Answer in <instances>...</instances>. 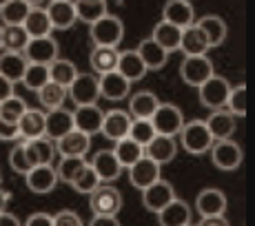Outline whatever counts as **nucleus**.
<instances>
[{
    "label": "nucleus",
    "instance_id": "nucleus-55",
    "mask_svg": "<svg viewBox=\"0 0 255 226\" xmlns=\"http://www.w3.org/2000/svg\"><path fill=\"white\" fill-rule=\"evenodd\" d=\"M0 226H22V224H20V220H18L13 213L2 211V213H0Z\"/></svg>",
    "mask_w": 255,
    "mask_h": 226
},
{
    "label": "nucleus",
    "instance_id": "nucleus-24",
    "mask_svg": "<svg viewBox=\"0 0 255 226\" xmlns=\"http://www.w3.org/2000/svg\"><path fill=\"white\" fill-rule=\"evenodd\" d=\"M45 124H47L45 111L29 109L27 107V111L18 120V131H20L22 140H38V137H45Z\"/></svg>",
    "mask_w": 255,
    "mask_h": 226
},
{
    "label": "nucleus",
    "instance_id": "nucleus-17",
    "mask_svg": "<svg viewBox=\"0 0 255 226\" xmlns=\"http://www.w3.org/2000/svg\"><path fill=\"white\" fill-rule=\"evenodd\" d=\"M47 16H49V22H51L53 29H71L76 24V4L73 0H51V2L45 7Z\"/></svg>",
    "mask_w": 255,
    "mask_h": 226
},
{
    "label": "nucleus",
    "instance_id": "nucleus-46",
    "mask_svg": "<svg viewBox=\"0 0 255 226\" xmlns=\"http://www.w3.org/2000/svg\"><path fill=\"white\" fill-rule=\"evenodd\" d=\"M87 164L85 158H60L56 166V175L58 182H65V184H71V180L78 175V171Z\"/></svg>",
    "mask_w": 255,
    "mask_h": 226
},
{
    "label": "nucleus",
    "instance_id": "nucleus-3",
    "mask_svg": "<svg viewBox=\"0 0 255 226\" xmlns=\"http://www.w3.org/2000/svg\"><path fill=\"white\" fill-rule=\"evenodd\" d=\"M151 124H153V129L158 135L175 137L184 124L182 109L171 105V102H160V107L155 109L153 115H151Z\"/></svg>",
    "mask_w": 255,
    "mask_h": 226
},
{
    "label": "nucleus",
    "instance_id": "nucleus-61",
    "mask_svg": "<svg viewBox=\"0 0 255 226\" xmlns=\"http://www.w3.org/2000/svg\"><path fill=\"white\" fill-rule=\"evenodd\" d=\"M189 226H191V224H189Z\"/></svg>",
    "mask_w": 255,
    "mask_h": 226
},
{
    "label": "nucleus",
    "instance_id": "nucleus-9",
    "mask_svg": "<svg viewBox=\"0 0 255 226\" xmlns=\"http://www.w3.org/2000/svg\"><path fill=\"white\" fill-rule=\"evenodd\" d=\"M22 56L27 58L29 65H45L49 67L58 58V40L51 36L42 38H29L27 47L22 49Z\"/></svg>",
    "mask_w": 255,
    "mask_h": 226
},
{
    "label": "nucleus",
    "instance_id": "nucleus-2",
    "mask_svg": "<svg viewBox=\"0 0 255 226\" xmlns=\"http://www.w3.org/2000/svg\"><path fill=\"white\" fill-rule=\"evenodd\" d=\"M89 36L96 47H118L125 36V24L118 16H102L100 20L89 24Z\"/></svg>",
    "mask_w": 255,
    "mask_h": 226
},
{
    "label": "nucleus",
    "instance_id": "nucleus-11",
    "mask_svg": "<svg viewBox=\"0 0 255 226\" xmlns=\"http://www.w3.org/2000/svg\"><path fill=\"white\" fill-rule=\"evenodd\" d=\"M173 198H175L173 186H171V182H166L162 178L158 182H153V184H149L146 189H142V204H144V209L151 211V213L162 211Z\"/></svg>",
    "mask_w": 255,
    "mask_h": 226
},
{
    "label": "nucleus",
    "instance_id": "nucleus-10",
    "mask_svg": "<svg viewBox=\"0 0 255 226\" xmlns=\"http://www.w3.org/2000/svg\"><path fill=\"white\" fill-rule=\"evenodd\" d=\"M53 144H56V153H60V158H85L91 149V135L73 129Z\"/></svg>",
    "mask_w": 255,
    "mask_h": 226
},
{
    "label": "nucleus",
    "instance_id": "nucleus-44",
    "mask_svg": "<svg viewBox=\"0 0 255 226\" xmlns=\"http://www.w3.org/2000/svg\"><path fill=\"white\" fill-rule=\"evenodd\" d=\"M22 85L29 91H38L49 82V69L45 65H27V71L22 76Z\"/></svg>",
    "mask_w": 255,
    "mask_h": 226
},
{
    "label": "nucleus",
    "instance_id": "nucleus-49",
    "mask_svg": "<svg viewBox=\"0 0 255 226\" xmlns=\"http://www.w3.org/2000/svg\"><path fill=\"white\" fill-rule=\"evenodd\" d=\"M53 226H85L82 224V218L76 213V211H58L56 215H53Z\"/></svg>",
    "mask_w": 255,
    "mask_h": 226
},
{
    "label": "nucleus",
    "instance_id": "nucleus-16",
    "mask_svg": "<svg viewBox=\"0 0 255 226\" xmlns=\"http://www.w3.org/2000/svg\"><path fill=\"white\" fill-rule=\"evenodd\" d=\"M24 158L29 166H40V164H51L56 158V144L49 137H38V140H24Z\"/></svg>",
    "mask_w": 255,
    "mask_h": 226
},
{
    "label": "nucleus",
    "instance_id": "nucleus-43",
    "mask_svg": "<svg viewBox=\"0 0 255 226\" xmlns=\"http://www.w3.org/2000/svg\"><path fill=\"white\" fill-rule=\"evenodd\" d=\"M24 111H27V102L18 96H9L7 100L0 102V120H4V122L18 124V120L22 117Z\"/></svg>",
    "mask_w": 255,
    "mask_h": 226
},
{
    "label": "nucleus",
    "instance_id": "nucleus-47",
    "mask_svg": "<svg viewBox=\"0 0 255 226\" xmlns=\"http://www.w3.org/2000/svg\"><path fill=\"white\" fill-rule=\"evenodd\" d=\"M155 135V129L151 124V120H131V129H129V137L135 140L140 146H146Z\"/></svg>",
    "mask_w": 255,
    "mask_h": 226
},
{
    "label": "nucleus",
    "instance_id": "nucleus-56",
    "mask_svg": "<svg viewBox=\"0 0 255 226\" xmlns=\"http://www.w3.org/2000/svg\"><path fill=\"white\" fill-rule=\"evenodd\" d=\"M7 202H9V193H7V191L0 189V213L4 211V206H7Z\"/></svg>",
    "mask_w": 255,
    "mask_h": 226
},
{
    "label": "nucleus",
    "instance_id": "nucleus-34",
    "mask_svg": "<svg viewBox=\"0 0 255 226\" xmlns=\"http://www.w3.org/2000/svg\"><path fill=\"white\" fill-rule=\"evenodd\" d=\"M118 49L116 47H93L91 56H89V65L93 69V73L102 76V73L116 71L118 67Z\"/></svg>",
    "mask_w": 255,
    "mask_h": 226
},
{
    "label": "nucleus",
    "instance_id": "nucleus-8",
    "mask_svg": "<svg viewBox=\"0 0 255 226\" xmlns=\"http://www.w3.org/2000/svg\"><path fill=\"white\" fill-rule=\"evenodd\" d=\"M89 206L93 215H118L122 209V195L114 186L100 184L89 193Z\"/></svg>",
    "mask_w": 255,
    "mask_h": 226
},
{
    "label": "nucleus",
    "instance_id": "nucleus-27",
    "mask_svg": "<svg viewBox=\"0 0 255 226\" xmlns=\"http://www.w3.org/2000/svg\"><path fill=\"white\" fill-rule=\"evenodd\" d=\"M195 209L202 218H209V215H224L227 211V198H224L222 191L218 189H204L198 193L195 198Z\"/></svg>",
    "mask_w": 255,
    "mask_h": 226
},
{
    "label": "nucleus",
    "instance_id": "nucleus-39",
    "mask_svg": "<svg viewBox=\"0 0 255 226\" xmlns=\"http://www.w3.org/2000/svg\"><path fill=\"white\" fill-rule=\"evenodd\" d=\"M29 11H31V4L24 2V0H7L0 7V18L4 24H22Z\"/></svg>",
    "mask_w": 255,
    "mask_h": 226
},
{
    "label": "nucleus",
    "instance_id": "nucleus-52",
    "mask_svg": "<svg viewBox=\"0 0 255 226\" xmlns=\"http://www.w3.org/2000/svg\"><path fill=\"white\" fill-rule=\"evenodd\" d=\"M89 226H120L118 215H93Z\"/></svg>",
    "mask_w": 255,
    "mask_h": 226
},
{
    "label": "nucleus",
    "instance_id": "nucleus-30",
    "mask_svg": "<svg viewBox=\"0 0 255 226\" xmlns=\"http://www.w3.org/2000/svg\"><path fill=\"white\" fill-rule=\"evenodd\" d=\"M135 51H138V56L142 58V62H144L146 71H158V69H162L166 65V60H169V53L155 40H151V38L142 40Z\"/></svg>",
    "mask_w": 255,
    "mask_h": 226
},
{
    "label": "nucleus",
    "instance_id": "nucleus-42",
    "mask_svg": "<svg viewBox=\"0 0 255 226\" xmlns=\"http://www.w3.org/2000/svg\"><path fill=\"white\" fill-rule=\"evenodd\" d=\"M102 182L98 180V175L93 173V169H91V164L87 162L85 166H82L80 171H78V175L71 180V189L73 191H78V193H85V195H89L93 189H98Z\"/></svg>",
    "mask_w": 255,
    "mask_h": 226
},
{
    "label": "nucleus",
    "instance_id": "nucleus-15",
    "mask_svg": "<svg viewBox=\"0 0 255 226\" xmlns=\"http://www.w3.org/2000/svg\"><path fill=\"white\" fill-rule=\"evenodd\" d=\"M162 20L180 29H186L195 22V9L189 0H166L162 9Z\"/></svg>",
    "mask_w": 255,
    "mask_h": 226
},
{
    "label": "nucleus",
    "instance_id": "nucleus-23",
    "mask_svg": "<svg viewBox=\"0 0 255 226\" xmlns=\"http://www.w3.org/2000/svg\"><path fill=\"white\" fill-rule=\"evenodd\" d=\"M175 153H178V144H175V140L173 137H169V135H158L155 133L153 140L144 146V155L149 160L158 162L160 166L169 164V162L175 158Z\"/></svg>",
    "mask_w": 255,
    "mask_h": 226
},
{
    "label": "nucleus",
    "instance_id": "nucleus-25",
    "mask_svg": "<svg viewBox=\"0 0 255 226\" xmlns=\"http://www.w3.org/2000/svg\"><path fill=\"white\" fill-rule=\"evenodd\" d=\"M160 107V100L153 91H138L129 98V115L133 120H151V115Z\"/></svg>",
    "mask_w": 255,
    "mask_h": 226
},
{
    "label": "nucleus",
    "instance_id": "nucleus-18",
    "mask_svg": "<svg viewBox=\"0 0 255 226\" xmlns=\"http://www.w3.org/2000/svg\"><path fill=\"white\" fill-rule=\"evenodd\" d=\"M98 87H100V96L107 98V100H111V102L125 100L131 91V82L118 71L102 73V76L98 78Z\"/></svg>",
    "mask_w": 255,
    "mask_h": 226
},
{
    "label": "nucleus",
    "instance_id": "nucleus-38",
    "mask_svg": "<svg viewBox=\"0 0 255 226\" xmlns=\"http://www.w3.org/2000/svg\"><path fill=\"white\" fill-rule=\"evenodd\" d=\"M47 69H49V80L65 87V89L73 82V78L78 76L76 65H73L71 60H65V58H56Z\"/></svg>",
    "mask_w": 255,
    "mask_h": 226
},
{
    "label": "nucleus",
    "instance_id": "nucleus-26",
    "mask_svg": "<svg viewBox=\"0 0 255 226\" xmlns=\"http://www.w3.org/2000/svg\"><path fill=\"white\" fill-rule=\"evenodd\" d=\"M27 58L22 56V51H7L4 49L2 53H0V76L7 78L9 82H20L24 71H27Z\"/></svg>",
    "mask_w": 255,
    "mask_h": 226
},
{
    "label": "nucleus",
    "instance_id": "nucleus-36",
    "mask_svg": "<svg viewBox=\"0 0 255 226\" xmlns=\"http://www.w3.org/2000/svg\"><path fill=\"white\" fill-rule=\"evenodd\" d=\"M24 31L29 33V38H42V36H51L53 27L51 22H49V16L47 11L42 7H31V11H29V16L24 18L22 22Z\"/></svg>",
    "mask_w": 255,
    "mask_h": 226
},
{
    "label": "nucleus",
    "instance_id": "nucleus-12",
    "mask_svg": "<svg viewBox=\"0 0 255 226\" xmlns=\"http://www.w3.org/2000/svg\"><path fill=\"white\" fill-rule=\"evenodd\" d=\"M131 120H133V117H131L127 111H122V109L105 111V117H102V126H100V133L105 135L107 140L118 142V140H122V137L129 135Z\"/></svg>",
    "mask_w": 255,
    "mask_h": 226
},
{
    "label": "nucleus",
    "instance_id": "nucleus-57",
    "mask_svg": "<svg viewBox=\"0 0 255 226\" xmlns=\"http://www.w3.org/2000/svg\"><path fill=\"white\" fill-rule=\"evenodd\" d=\"M24 2H29V4H31V7H36V4H40L42 0H24Z\"/></svg>",
    "mask_w": 255,
    "mask_h": 226
},
{
    "label": "nucleus",
    "instance_id": "nucleus-29",
    "mask_svg": "<svg viewBox=\"0 0 255 226\" xmlns=\"http://www.w3.org/2000/svg\"><path fill=\"white\" fill-rule=\"evenodd\" d=\"M180 38H182V29L175 27V24L164 22V20H160L158 24H155L153 33H151V40L158 42L166 53L180 51Z\"/></svg>",
    "mask_w": 255,
    "mask_h": 226
},
{
    "label": "nucleus",
    "instance_id": "nucleus-22",
    "mask_svg": "<svg viewBox=\"0 0 255 226\" xmlns=\"http://www.w3.org/2000/svg\"><path fill=\"white\" fill-rule=\"evenodd\" d=\"M91 169H93V173L98 175V180L100 182H116L118 178H120V173H122V166H120V162L116 160V155H114V151H98L96 155L91 158Z\"/></svg>",
    "mask_w": 255,
    "mask_h": 226
},
{
    "label": "nucleus",
    "instance_id": "nucleus-13",
    "mask_svg": "<svg viewBox=\"0 0 255 226\" xmlns=\"http://www.w3.org/2000/svg\"><path fill=\"white\" fill-rule=\"evenodd\" d=\"M27 189L36 195H47L51 193L53 189L58 186V175H56V166L51 164H40V166H33L27 175Z\"/></svg>",
    "mask_w": 255,
    "mask_h": 226
},
{
    "label": "nucleus",
    "instance_id": "nucleus-31",
    "mask_svg": "<svg viewBox=\"0 0 255 226\" xmlns=\"http://www.w3.org/2000/svg\"><path fill=\"white\" fill-rule=\"evenodd\" d=\"M193 24L202 31V36L207 38L209 47H220L224 42V38H227V22L220 16H202Z\"/></svg>",
    "mask_w": 255,
    "mask_h": 226
},
{
    "label": "nucleus",
    "instance_id": "nucleus-59",
    "mask_svg": "<svg viewBox=\"0 0 255 226\" xmlns=\"http://www.w3.org/2000/svg\"><path fill=\"white\" fill-rule=\"evenodd\" d=\"M4 2H7V0H0V7H2V4H4Z\"/></svg>",
    "mask_w": 255,
    "mask_h": 226
},
{
    "label": "nucleus",
    "instance_id": "nucleus-7",
    "mask_svg": "<svg viewBox=\"0 0 255 226\" xmlns=\"http://www.w3.org/2000/svg\"><path fill=\"white\" fill-rule=\"evenodd\" d=\"M209 151H211V162H213L220 171H235L244 160V153H242V149H240V144L233 142L231 137H229V140H215Z\"/></svg>",
    "mask_w": 255,
    "mask_h": 226
},
{
    "label": "nucleus",
    "instance_id": "nucleus-1",
    "mask_svg": "<svg viewBox=\"0 0 255 226\" xmlns=\"http://www.w3.org/2000/svg\"><path fill=\"white\" fill-rule=\"evenodd\" d=\"M180 144L186 153L191 155H202L213 146V135H211L209 126L204 120H191L184 122L182 129H180Z\"/></svg>",
    "mask_w": 255,
    "mask_h": 226
},
{
    "label": "nucleus",
    "instance_id": "nucleus-54",
    "mask_svg": "<svg viewBox=\"0 0 255 226\" xmlns=\"http://www.w3.org/2000/svg\"><path fill=\"white\" fill-rule=\"evenodd\" d=\"M9 96H13V82H9L7 78L0 76V102L7 100Z\"/></svg>",
    "mask_w": 255,
    "mask_h": 226
},
{
    "label": "nucleus",
    "instance_id": "nucleus-45",
    "mask_svg": "<svg viewBox=\"0 0 255 226\" xmlns=\"http://www.w3.org/2000/svg\"><path fill=\"white\" fill-rule=\"evenodd\" d=\"M227 111L231 113V115H235V117L247 115V87L244 85L231 87L229 98H227Z\"/></svg>",
    "mask_w": 255,
    "mask_h": 226
},
{
    "label": "nucleus",
    "instance_id": "nucleus-41",
    "mask_svg": "<svg viewBox=\"0 0 255 226\" xmlns=\"http://www.w3.org/2000/svg\"><path fill=\"white\" fill-rule=\"evenodd\" d=\"M29 42V33L22 24H4L2 27V47L7 51H22Z\"/></svg>",
    "mask_w": 255,
    "mask_h": 226
},
{
    "label": "nucleus",
    "instance_id": "nucleus-51",
    "mask_svg": "<svg viewBox=\"0 0 255 226\" xmlns=\"http://www.w3.org/2000/svg\"><path fill=\"white\" fill-rule=\"evenodd\" d=\"M24 226H53V215L38 211V213H31V215H29L27 222H24Z\"/></svg>",
    "mask_w": 255,
    "mask_h": 226
},
{
    "label": "nucleus",
    "instance_id": "nucleus-4",
    "mask_svg": "<svg viewBox=\"0 0 255 226\" xmlns=\"http://www.w3.org/2000/svg\"><path fill=\"white\" fill-rule=\"evenodd\" d=\"M215 73L213 62L209 60V56H184L182 65H180V78L184 80V85L195 87L198 89L202 82H207Z\"/></svg>",
    "mask_w": 255,
    "mask_h": 226
},
{
    "label": "nucleus",
    "instance_id": "nucleus-28",
    "mask_svg": "<svg viewBox=\"0 0 255 226\" xmlns=\"http://www.w3.org/2000/svg\"><path fill=\"white\" fill-rule=\"evenodd\" d=\"M118 73L127 78L129 82H138L144 78L146 73V67L142 62V58L138 56L135 49H127V51H120L118 53V67H116Z\"/></svg>",
    "mask_w": 255,
    "mask_h": 226
},
{
    "label": "nucleus",
    "instance_id": "nucleus-58",
    "mask_svg": "<svg viewBox=\"0 0 255 226\" xmlns=\"http://www.w3.org/2000/svg\"><path fill=\"white\" fill-rule=\"evenodd\" d=\"M0 49H2V27H0Z\"/></svg>",
    "mask_w": 255,
    "mask_h": 226
},
{
    "label": "nucleus",
    "instance_id": "nucleus-21",
    "mask_svg": "<svg viewBox=\"0 0 255 226\" xmlns=\"http://www.w3.org/2000/svg\"><path fill=\"white\" fill-rule=\"evenodd\" d=\"M191 218H193V213H191L189 202L180 198H173L162 211H158L160 226H189Z\"/></svg>",
    "mask_w": 255,
    "mask_h": 226
},
{
    "label": "nucleus",
    "instance_id": "nucleus-60",
    "mask_svg": "<svg viewBox=\"0 0 255 226\" xmlns=\"http://www.w3.org/2000/svg\"><path fill=\"white\" fill-rule=\"evenodd\" d=\"M0 180H2V173H0Z\"/></svg>",
    "mask_w": 255,
    "mask_h": 226
},
{
    "label": "nucleus",
    "instance_id": "nucleus-37",
    "mask_svg": "<svg viewBox=\"0 0 255 226\" xmlns=\"http://www.w3.org/2000/svg\"><path fill=\"white\" fill-rule=\"evenodd\" d=\"M73 4H76V18L87 24H93L109 13L107 0H73Z\"/></svg>",
    "mask_w": 255,
    "mask_h": 226
},
{
    "label": "nucleus",
    "instance_id": "nucleus-40",
    "mask_svg": "<svg viewBox=\"0 0 255 226\" xmlns=\"http://www.w3.org/2000/svg\"><path fill=\"white\" fill-rule=\"evenodd\" d=\"M38 100H40V105L45 107L47 111L51 109H58V107L65 105V98H67V89L60 85H56V82L49 80L42 89H38Z\"/></svg>",
    "mask_w": 255,
    "mask_h": 226
},
{
    "label": "nucleus",
    "instance_id": "nucleus-50",
    "mask_svg": "<svg viewBox=\"0 0 255 226\" xmlns=\"http://www.w3.org/2000/svg\"><path fill=\"white\" fill-rule=\"evenodd\" d=\"M18 137H20L18 124H13V122H4V120H0V140L11 142V140H18Z\"/></svg>",
    "mask_w": 255,
    "mask_h": 226
},
{
    "label": "nucleus",
    "instance_id": "nucleus-53",
    "mask_svg": "<svg viewBox=\"0 0 255 226\" xmlns=\"http://www.w3.org/2000/svg\"><path fill=\"white\" fill-rule=\"evenodd\" d=\"M198 226H229V222L224 220V215H209V218H202Z\"/></svg>",
    "mask_w": 255,
    "mask_h": 226
},
{
    "label": "nucleus",
    "instance_id": "nucleus-32",
    "mask_svg": "<svg viewBox=\"0 0 255 226\" xmlns=\"http://www.w3.org/2000/svg\"><path fill=\"white\" fill-rule=\"evenodd\" d=\"M207 126L213 135V140H229L235 131V115H231L229 111L224 109H215L209 115Z\"/></svg>",
    "mask_w": 255,
    "mask_h": 226
},
{
    "label": "nucleus",
    "instance_id": "nucleus-5",
    "mask_svg": "<svg viewBox=\"0 0 255 226\" xmlns=\"http://www.w3.org/2000/svg\"><path fill=\"white\" fill-rule=\"evenodd\" d=\"M67 96L73 100L76 107L96 105L100 100V87H98V78L93 73H78L73 82L67 87Z\"/></svg>",
    "mask_w": 255,
    "mask_h": 226
},
{
    "label": "nucleus",
    "instance_id": "nucleus-20",
    "mask_svg": "<svg viewBox=\"0 0 255 226\" xmlns=\"http://www.w3.org/2000/svg\"><path fill=\"white\" fill-rule=\"evenodd\" d=\"M158 180H160V164L153 160H149L146 155H142L135 164L129 166V182L135 186V189L142 191Z\"/></svg>",
    "mask_w": 255,
    "mask_h": 226
},
{
    "label": "nucleus",
    "instance_id": "nucleus-19",
    "mask_svg": "<svg viewBox=\"0 0 255 226\" xmlns=\"http://www.w3.org/2000/svg\"><path fill=\"white\" fill-rule=\"evenodd\" d=\"M47 115V124H45V137H49L51 142L60 140L62 135H67L69 131H73V113L67 111L65 107H58L45 113Z\"/></svg>",
    "mask_w": 255,
    "mask_h": 226
},
{
    "label": "nucleus",
    "instance_id": "nucleus-33",
    "mask_svg": "<svg viewBox=\"0 0 255 226\" xmlns=\"http://www.w3.org/2000/svg\"><path fill=\"white\" fill-rule=\"evenodd\" d=\"M209 49L211 47H209L207 38L202 36V31H200L195 24H191V27L182 29V38H180V51H182L184 56H204Z\"/></svg>",
    "mask_w": 255,
    "mask_h": 226
},
{
    "label": "nucleus",
    "instance_id": "nucleus-35",
    "mask_svg": "<svg viewBox=\"0 0 255 226\" xmlns=\"http://www.w3.org/2000/svg\"><path fill=\"white\" fill-rule=\"evenodd\" d=\"M114 155H116V160L120 162V166L122 169H129L131 164H135L142 155H144V146H140L135 140H131L129 135L127 137H122V140H118L116 142V146L114 149Z\"/></svg>",
    "mask_w": 255,
    "mask_h": 226
},
{
    "label": "nucleus",
    "instance_id": "nucleus-14",
    "mask_svg": "<svg viewBox=\"0 0 255 226\" xmlns=\"http://www.w3.org/2000/svg\"><path fill=\"white\" fill-rule=\"evenodd\" d=\"M71 113H73V129L82 131V133H87V135L100 133L105 111H102L98 105L76 107V111H71Z\"/></svg>",
    "mask_w": 255,
    "mask_h": 226
},
{
    "label": "nucleus",
    "instance_id": "nucleus-48",
    "mask_svg": "<svg viewBox=\"0 0 255 226\" xmlns=\"http://www.w3.org/2000/svg\"><path fill=\"white\" fill-rule=\"evenodd\" d=\"M9 164H11V169L16 171V173H20V175H27L29 171H31V166H29L27 158H24V146H22V142H20V144H16V146L11 149V153H9Z\"/></svg>",
    "mask_w": 255,
    "mask_h": 226
},
{
    "label": "nucleus",
    "instance_id": "nucleus-6",
    "mask_svg": "<svg viewBox=\"0 0 255 226\" xmlns=\"http://www.w3.org/2000/svg\"><path fill=\"white\" fill-rule=\"evenodd\" d=\"M229 91H231V85H229L227 78L222 76H211L207 82L198 87V96H200V102L202 107H209V109H224L227 107V98H229Z\"/></svg>",
    "mask_w": 255,
    "mask_h": 226
}]
</instances>
